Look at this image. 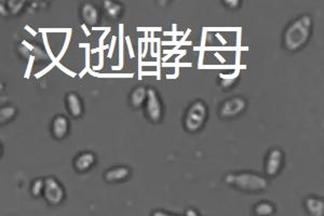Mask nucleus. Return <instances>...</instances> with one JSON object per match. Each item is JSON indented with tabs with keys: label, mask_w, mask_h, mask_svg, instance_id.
Masks as SVG:
<instances>
[{
	"label": "nucleus",
	"mask_w": 324,
	"mask_h": 216,
	"mask_svg": "<svg viewBox=\"0 0 324 216\" xmlns=\"http://www.w3.org/2000/svg\"><path fill=\"white\" fill-rule=\"evenodd\" d=\"M306 207L311 216H324V201L318 198H309Z\"/></svg>",
	"instance_id": "13"
},
{
	"label": "nucleus",
	"mask_w": 324,
	"mask_h": 216,
	"mask_svg": "<svg viewBox=\"0 0 324 216\" xmlns=\"http://www.w3.org/2000/svg\"><path fill=\"white\" fill-rule=\"evenodd\" d=\"M44 188H45V181L36 180L32 186V192L35 197H37V196L44 192Z\"/></svg>",
	"instance_id": "18"
},
{
	"label": "nucleus",
	"mask_w": 324,
	"mask_h": 216,
	"mask_svg": "<svg viewBox=\"0 0 324 216\" xmlns=\"http://www.w3.org/2000/svg\"><path fill=\"white\" fill-rule=\"evenodd\" d=\"M153 216H176V215L168 214V213H165V212H163V211H156V212H154Z\"/></svg>",
	"instance_id": "23"
},
{
	"label": "nucleus",
	"mask_w": 324,
	"mask_h": 216,
	"mask_svg": "<svg viewBox=\"0 0 324 216\" xmlns=\"http://www.w3.org/2000/svg\"><path fill=\"white\" fill-rule=\"evenodd\" d=\"M185 216H199V214L192 209H188L185 213Z\"/></svg>",
	"instance_id": "24"
},
{
	"label": "nucleus",
	"mask_w": 324,
	"mask_h": 216,
	"mask_svg": "<svg viewBox=\"0 0 324 216\" xmlns=\"http://www.w3.org/2000/svg\"><path fill=\"white\" fill-rule=\"evenodd\" d=\"M125 40H126V45H127V48H129V53H130V56L133 57L134 54H133V49H132V45H131V40H130V37L126 36L125 37Z\"/></svg>",
	"instance_id": "22"
},
{
	"label": "nucleus",
	"mask_w": 324,
	"mask_h": 216,
	"mask_svg": "<svg viewBox=\"0 0 324 216\" xmlns=\"http://www.w3.org/2000/svg\"><path fill=\"white\" fill-rule=\"evenodd\" d=\"M226 4H227L228 6H234V5H239V3L238 2H226Z\"/></svg>",
	"instance_id": "27"
},
{
	"label": "nucleus",
	"mask_w": 324,
	"mask_h": 216,
	"mask_svg": "<svg viewBox=\"0 0 324 216\" xmlns=\"http://www.w3.org/2000/svg\"><path fill=\"white\" fill-rule=\"evenodd\" d=\"M68 130V121L67 118L64 116H56L53 120L52 123V131H53V135L56 137V139H63V137L66 135Z\"/></svg>",
	"instance_id": "8"
},
{
	"label": "nucleus",
	"mask_w": 324,
	"mask_h": 216,
	"mask_svg": "<svg viewBox=\"0 0 324 216\" xmlns=\"http://www.w3.org/2000/svg\"><path fill=\"white\" fill-rule=\"evenodd\" d=\"M67 105L73 117H79L82 114V105L80 99L76 93H70L67 95Z\"/></svg>",
	"instance_id": "12"
},
{
	"label": "nucleus",
	"mask_w": 324,
	"mask_h": 216,
	"mask_svg": "<svg viewBox=\"0 0 324 216\" xmlns=\"http://www.w3.org/2000/svg\"><path fill=\"white\" fill-rule=\"evenodd\" d=\"M207 118V107L203 102L197 101L191 104L185 117V126L190 132L198 131Z\"/></svg>",
	"instance_id": "3"
},
{
	"label": "nucleus",
	"mask_w": 324,
	"mask_h": 216,
	"mask_svg": "<svg viewBox=\"0 0 324 216\" xmlns=\"http://www.w3.org/2000/svg\"><path fill=\"white\" fill-rule=\"evenodd\" d=\"M147 114L153 121H158L161 118V104L154 89L147 90Z\"/></svg>",
	"instance_id": "5"
},
{
	"label": "nucleus",
	"mask_w": 324,
	"mask_h": 216,
	"mask_svg": "<svg viewBox=\"0 0 324 216\" xmlns=\"http://www.w3.org/2000/svg\"><path fill=\"white\" fill-rule=\"evenodd\" d=\"M245 107V102L240 97H234L227 102H225L221 108V115L223 117H233L240 114Z\"/></svg>",
	"instance_id": "6"
},
{
	"label": "nucleus",
	"mask_w": 324,
	"mask_h": 216,
	"mask_svg": "<svg viewBox=\"0 0 324 216\" xmlns=\"http://www.w3.org/2000/svg\"><path fill=\"white\" fill-rule=\"evenodd\" d=\"M15 115V108L12 107V106H7V107H4L0 110V121H2V123L8 121L9 119H11V118Z\"/></svg>",
	"instance_id": "17"
},
{
	"label": "nucleus",
	"mask_w": 324,
	"mask_h": 216,
	"mask_svg": "<svg viewBox=\"0 0 324 216\" xmlns=\"http://www.w3.org/2000/svg\"><path fill=\"white\" fill-rule=\"evenodd\" d=\"M281 162H282V154L278 149L272 150L269 155V158L267 161V173L269 175L276 174L280 169Z\"/></svg>",
	"instance_id": "11"
},
{
	"label": "nucleus",
	"mask_w": 324,
	"mask_h": 216,
	"mask_svg": "<svg viewBox=\"0 0 324 216\" xmlns=\"http://www.w3.org/2000/svg\"><path fill=\"white\" fill-rule=\"evenodd\" d=\"M95 161V157L92 153H82L75 160V168L79 172L89 170Z\"/></svg>",
	"instance_id": "7"
},
{
	"label": "nucleus",
	"mask_w": 324,
	"mask_h": 216,
	"mask_svg": "<svg viewBox=\"0 0 324 216\" xmlns=\"http://www.w3.org/2000/svg\"><path fill=\"white\" fill-rule=\"evenodd\" d=\"M120 58H119V63H120V66H122V57H123V46H122V41H123V37H122V25H120Z\"/></svg>",
	"instance_id": "20"
},
{
	"label": "nucleus",
	"mask_w": 324,
	"mask_h": 216,
	"mask_svg": "<svg viewBox=\"0 0 324 216\" xmlns=\"http://www.w3.org/2000/svg\"><path fill=\"white\" fill-rule=\"evenodd\" d=\"M24 4H25L24 2H15V0H13V2L8 3V7L10 9V11H11L13 14H16L17 12L21 11V9L23 8Z\"/></svg>",
	"instance_id": "19"
},
{
	"label": "nucleus",
	"mask_w": 324,
	"mask_h": 216,
	"mask_svg": "<svg viewBox=\"0 0 324 216\" xmlns=\"http://www.w3.org/2000/svg\"><path fill=\"white\" fill-rule=\"evenodd\" d=\"M130 174V170L125 166H116L105 173V180L108 182H119L127 178Z\"/></svg>",
	"instance_id": "10"
},
{
	"label": "nucleus",
	"mask_w": 324,
	"mask_h": 216,
	"mask_svg": "<svg viewBox=\"0 0 324 216\" xmlns=\"http://www.w3.org/2000/svg\"><path fill=\"white\" fill-rule=\"evenodd\" d=\"M226 182L228 184L234 185L243 190L256 191L265 189L267 186V182L265 179L261 178L258 175L250 174V173H241V174H230L226 178Z\"/></svg>",
	"instance_id": "2"
},
{
	"label": "nucleus",
	"mask_w": 324,
	"mask_h": 216,
	"mask_svg": "<svg viewBox=\"0 0 324 216\" xmlns=\"http://www.w3.org/2000/svg\"><path fill=\"white\" fill-rule=\"evenodd\" d=\"M25 28H26V31H28L29 33H32V34H33V36H36V32H34L32 28H29L28 26H25Z\"/></svg>",
	"instance_id": "26"
},
{
	"label": "nucleus",
	"mask_w": 324,
	"mask_h": 216,
	"mask_svg": "<svg viewBox=\"0 0 324 216\" xmlns=\"http://www.w3.org/2000/svg\"><path fill=\"white\" fill-rule=\"evenodd\" d=\"M273 212V207L268 202H262L256 205L255 213L258 216H269Z\"/></svg>",
	"instance_id": "16"
},
{
	"label": "nucleus",
	"mask_w": 324,
	"mask_h": 216,
	"mask_svg": "<svg viewBox=\"0 0 324 216\" xmlns=\"http://www.w3.org/2000/svg\"><path fill=\"white\" fill-rule=\"evenodd\" d=\"M234 82V78H224V79L222 80V84L225 87V88H228L230 87L232 83Z\"/></svg>",
	"instance_id": "21"
},
{
	"label": "nucleus",
	"mask_w": 324,
	"mask_h": 216,
	"mask_svg": "<svg viewBox=\"0 0 324 216\" xmlns=\"http://www.w3.org/2000/svg\"><path fill=\"white\" fill-rule=\"evenodd\" d=\"M104 7L106 9L107 14L110 15L112 18H116L118 15L120 14L122 7L120 4H116L113 2H110V0H106L104 3Z\"/></svg>",
	"instance_id": "15"
},
{
	"label": "nucleus",
	"mask_w": 324,
	"mask_h": 216,
	"mask_svg": "<svg viewBox=\"0 0 324 216\" xmlns=\"http://www.w3.org/2000/svg\"><path fill=\"white\" fill-rule=\"evenodd\" d=\"M146 99H147V90L144 87H137L131 95L132 106L134 108L140 107Z\"/></svg>",
	"instance_id": "14"
},
{
	"label": "nucleus",
	"mask_w": 324,
	"mask_h": 216,
	"mask_svg": "<svg viewBox=\"0 0 324 216\" xmlns=\"http://www.w3.org/2000/svg\"><path fill=\"white\" fill-rule=\"evenodd\" d=\"M115 40H116V37H114L113 38V45H112V48H111V52H110V57H112V55H113V50H114V44H115Z\"/></svg>",
	"instance_id": "25"
},
{
	"label": "nucleus",
	"mask_w": 324,
	"mask_h": 216,
	"mask_svg": "<svg viewBox=\"0 0 324 216\" xmlns=\"http://www.w3.org/2000/svg\"><path fill=\"white\" fill-rule=\"evenodd\" d=\"M64 195L63 187L55 179L47 178L45 180L44 196L49 203L52 205L60 204L64 199Z\"/></svg>",
	"instance_id": "4"
},
{
	"label": "nucleus",
	"mask_w": 324,
	"mask_h": 216,
	"mask_svg": "<svg viewBox=\"0 0 324 216\" xmlns=\"http://www.w3.org/2000/svg\"><path fill=\"white\" fill-rule=\"evenodd\" d=\"M311 19L309 16H303L294 22L284 35V44L289 50H297L306 44L310 34Z\"/></svg>",
	"instance_id": "1"
},
{
	"label": "nucleus",
	"mask_w": 324,
	"mask_h": 216,
	"mask_svg": "<svg viewBox=\"0 0 324 216\" xmlns=\"http://www.w3.org/2000/svg\"><path fill=\"white\" fill-rule=\"evenodd\" d=\"M81 14H82L83 21L85 22L87 25H89V26H94L97 22V18H99V12H97V9L92 4H84L82 6Z\"/></svg>",
	"instance_id": "9"
}]
</instances>
